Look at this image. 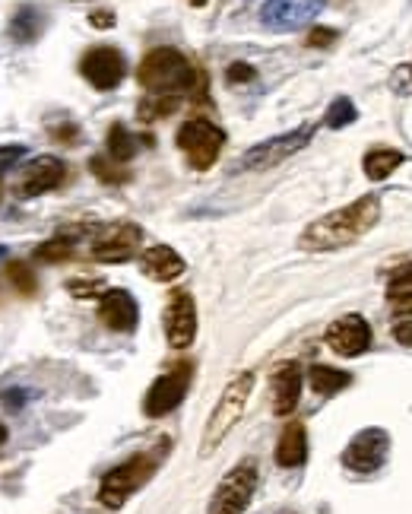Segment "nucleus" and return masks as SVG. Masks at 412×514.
Wrapping results in <instances>:
<instances>
[{"label": "nucleus", "mask_w": 412, "mask_h": 514, "mask_svg": "<svg viewBox=\"0 0 412 514\" xmlns=\"http://www.w3.org/2000/svg\"><path fill=\"white\" fill-rule=\"evenodd\" d=\"M381 219V197H359L355 204L340 207L333 213H324L321 219L298 235V248L308 254H324V251H340L346 245H355L365 232H371Z\"/></svg>", "instance_id": "f257e3e1"}, {"label": "nucleus", "mask_w": 412, "mask_h": 514, "mask_svg": "<svg viewBox=\"0 0 412 514\" xmlns=\"http://www.w3.org/2000/svg\"><path fill=\"white\" fill-rule=\"evenodd\" d=\"M137 80L149 96H191L203 83L197 67L178 48H153L137 67Z\"/></svg>", "instance_id": "f03ea898"}, {"label": "nucleus", "mask_w": 412, "mask_h": 514, "mask_svg": "<svg viewBox=\"0 0 412 514\" xmlns=\"http://www.w3.org/2000/svg\"><path fill=\"white\" fill-rule=\"evenodd\" d=\"M251 391H254V372H241L226 384V391H222L219 403L213 407L210 419H206V426H203L200 457H210L222 442H226V435L238 426V419L245 416Z\"/></svg>", "instance_id": "7ed1b4c3"}, {"label": "nucleus", "mask_w": 412, "mask_h": 514, "mask_svg": "<svg viewBox=\"0 0 412 514\" xmlns=\"http://www.w3.org/2000/svg\"><path fill=\"white\" fill-rule=\"evenodd\" d=\"M165 448L168 445H159L153 451H143V454H134L130 461H124L121 467L108 470L102 476V486H99V502L111 511H118L130 495L140 492L149 480H153V473L159 470L162 457H165Z\"/></svg>", "instance_id": "20e7f679"}, {"label": "nucleus", "mask_w": 412, "mask_h": 514, "mask_svg": "<svg viewBox=\"0 0 412 514\" xmlns=\"http://www.w3.org/2000/svg\"><path fill=\"white\" fill-rule=\"evenodd\" d=\"M175 143L197 172H206V169H213L222 146H226V131L206 118H191L178 127Z\"/></svg>", "instance_id": "39448f33"}, {"label": "nucleus", "mask_w": 412, "mask_h": 514, "mask_svg": "<svg viewBox=\"0 0 412 514\" xmlns=\"http://www.w3.org/2000/svg\"><path fill=\"white\" fill-rule=\"evenodd\" d=\"M314 137V124H302L295 127L289 134H279V137H270L264 143L251 146V150L241 156V162L235 165L238 172H264V169H273V165L286 162L289 156H295L298 150H305Z\"/></svg>", "instance_id": "423d86ee"}, {"label": "nucleus", "mask_w": 412, "mask_h": 514, "mask_svg": "<svg viewBox=\"0 0 412 514\" xmlns=\"http://www.w3.org/2000/svg\"><path fill=\"white\" fill-rule=\"evenodd\" d=\"M254 492H257V464L241 461L219 480L206 514H245Z\"/></svg>", "instance_id": "0eeeda50"}, {"label": "nucleus", "mask_w": 412, "mask_h": 514, "mask_svg": "<svg viewBox=\"0 0 412 514\" xmlns=\"http://www.w3.org/2000/svg\"><path fill=\"white\" fill-rule=\"evenodd\" d=\"M191 362H178L172 372H165L153 381V388L146 391L143 400V413L149 419H159L168 416L172 410L181 407V400L187 397V388H191Z\"/></svg>", "instance_id": "6e6552de"}, {"label": "nucleus", "mask_w": 412, "mask_h": 514, "mask_svg": "<svg viewBox=\"0 0 412 514\" xmlns=\"http://www.w3.org/2000/svg\"><path fill=\"white\" fill-rule=\"evenodd\" d=\"M143 245V229L134 223H115L105 226L96 238H92V261L102 264H124L130 261Z\"/></svg>", "instance_id": "1a4fd4ad"}, {"label": "nucleus", "mask_w": 412, "mask_h": 514, "mask_svg": "<svg viewBox=\"0 0 412 514\" xmlns=\"http://www.w3.org/2000/svg\"><path fill=\"white\" fill-rule=\"evenodd\" d=\"M197 337V305L194 296L184 289H175L165 305V340L172 350H187Z\"/></svg>", "instance_id": "9d476101"}, {"label": "nucleus", "mask_w": 412, "mask_h": 514, "mask_svg": "<svg viewBox=\"0 0 412 514\" xmlns=\"http://www.w3.org/2000/svg\"><path fill=\"white\" fill-rule=\"evenodd\" d=\"M67 178V162L58 156H35L26 169L20 172V181H16V197H42L54 188H61Z\"/></svg>", "instance_id": "9b49d317"}, {"label": "nucleus", "mask_w": 412, "mask_h": 514, "mask_svg": "<svg viewBox=\"0 0 412 514\" xmlns=\"http://www.w3.org/2000/svg\"><path fill=\"white\" fill-rule=\"evenodd\" d=\"M390 451V435L384 429H362L343 451V464L355 473H374L381 470Z\"/></svg>", "instance_id": "f8f14e48"}, {"label": "nucleus", "mask_w": 412, "mask_h": 514, "mask_svg": "<svg viewBox=\"0 0 412 514\" xmlns=\"http://www.w3.org/2000/svg\"><path fill=\"white\" fill-rule=\"evenodd\" d=\"M80 73L89 80V86H96V89H102V93H108V89H115L124 80L127 61H124V54L118 48L99 45V48H89L83 54Z\"/></svg>", "instance_id": "ddd939ff"}, {"label": "nucleus", "mask_w": 412, "mask_h": 514, "mask_svg": "<svg viewBox=\"0 0 412 514\" xmlns=\"http://www.w3.org/2000/svg\"><path fill=\"white\" fill-rule=\"evenodd\" d=\"M324 0H270L260 10V23L273 32H292L308 26L317 13H321Z\"/></svg>", "instance_id": "4468645a"}, {"label": "nucleus", "mask_w": 412, "mask_h": 514, "mask_svg": "<svg viewBox=\"0 0 412 514\" xmlns=\"http://www.w3.org/2000/svg\"><path fill=\"white\" fill-rule=\"evenodd\" d=\"M324 340L336 356H362L371 346V327L362 315H343L327 327Z\"/></svg>", "instance_id": "2eb2a0df"}, {"label": "nucleus", "mask_w": 412, "mask_h": 514, "mask_svg": "<svg viewBox=\"0 0 412 514\" xmlns=\"http://www.w3.org/2000/svg\"><path fill=\"white\" fill-rule=\"evenodd\" d=\"M99 321L115 334H130L140 321L137 299L127 289H108L99 299Z\"/></svg>", "instance_id": "dca6fc26"}, {"label": "nucleus", "mask_w": 412, "mask_h": 514, "mask_svg": "<svg viewBox=\"0 0 412 514\" xmlns=\"http://www.w3.org/2000/svg\"><path fill=\"white\" fill-rule=\"evenodd\" d=\"M140 270L156 283H172L184 273V257L168 245H153L140 254Z\"/></svg>", "instance_id": "f3484780"}, {"label": "nucleus", "mask_w": 412, "mask_h": 514, "mask_svg": "<svg viewBox=\"0 0 412 514\" xmlns=\"http://www.w3.org/2000/svg\"><path fill=\"white\" fill-rule=\"evenodd\" d=\"M298 397H302V369L295 362L279 365L273 375V413L289 416L298 407Z\"/></svg>", "instance_id": "a211bd4d"}, {"label": "nucleus", "mask_w": 412, "mask_h": 514, "mask_svg": "<svg viewBox=\"0 0 412 514\" xmlns=\"http://www.w3.org/2000/svg\"><path fill=\"white\" fill-rule=\"evenodd\" d=\"M308 461V435L302 422H289L279 435L276 445V464L279 467H302Z\"/></svg>", "instance_id": "6ab92c4d"}, {"label": "nucleus", "mask_w": 412, "mask_h": 514, "mask_svg": "<svg viewBox=\"0 0 412 514\" xmlns=\"http://www.w3.org/2000/svg\"><path fill=\"white\" fill-rule=\"evenodd\" d=\"M42 26H45L42 10H35L32 4H26V7H20V10L13 13V20H10V39L16 45H29V42H35L42 35Z\"/></svg>", "instance_id": "aec40b11"}, {"label": "nucleus", "mask_w": 412, "mask_h": 514, "mask_svg": "<svg viewBox=\"0 0 412 514\" xmlns=\"http://www.w3.org/2000/svg\"><path fill=\"white\" fill-rule=\"evenodd\" d=\"M387 299L397 315L412 318V264H403L397 273H393V280L387 286Z\"/></svg>", "instance_id": "412c9836"}, {"label": "nucleus", "mask_w": 412, "mask_h": 514, "mask_svg": "<svg viewBox=\"0 0 412 514\" xmlns=\"http://www.w3.org/2000/svg\"><path fill=\"white\" fill-rule=\"evenodd\" d=\"M311 388L317 394H324V397H333V394H340L343 388H349L352 384V375L343 372V369H333V365H311Z\"/></svg>", "instance_id": "4be33fe9"}, {"label": "nucleus", "mask_w": 412, "mask_h": 514, "mask_svg": "<svg viewBox=\"0 0 412 514\" xmlns=\"http://www.w3.org/2000/svg\"><path fill=\"white\" fill-rule=\"evenodd\" d=\"M403 165V153L400 150H371L368 156H365V162H362V169H365V175L371 178V181H384V178H390V172L393 169H400Z\"/></svg>", "instance_id": "5701e85b"}, {"label": "nucleus", "mask_w": 412, "mask_h": 514, "mask_svg": "<svg viewBox=\"0 0 412 514\" xmlns=\"http://www.w3.org/2000/svg\"><path fill=\"white\" fill-rule=\"evenodd\" d=\"M108 156L115 159V162H130L137 156V150H140V143H137V137L127 131L124 124H111L108 127Z\"/></svg>", "instance_id": "b1692460"}, {"label": "nucleus", "mask_w": 412, "mask_h": 514, "mask_svg": "<svg viewBox=\"0 0 412 514\" xmlns=\"http://www.w3.org/2000/svg\"><path fill=\"white\" fill-rule=\"evenodd\" d=\"M181 108V96H146L137 108V118L146 121V124H153L159 118H168V115H175Z\"/></svg>", "instance_id": "393cba45"}, {"label": "nucleus", "mask_w": 412, "mask_h": 514, "mask_svg": "<svg viewBox=\"0 0 412 514\" xmlns=\"http://www.w3.org/2000/svg\"><path fill=\"white\" fill-rule=\"evenodd\" d=\"M70 257H73V235H54L35 248V261H45V264L70 261Z\"/></svg>", "instance_id": "a878e982"}, {"label": "nucleus", "mask_w": 412, "mask_h": 514, "mask_svg": "<svg viewBox=\"0 0 412 514\" xmlns=\"http://www.w3.org/2000/svg\"><path fill=\"white\" fill-rule=\"evenodd\" d=\"M89 169L92 175H96L99 181H105V185H124V181L130 178V172L118 169V162L111 159V156H96L89 162Z\"/></svg>", "instance_id": "bb28decb"}, {"label": "nucleus", "mask_w": 412, "mask_h": 514, "mask_svg": "<svg viewBox=\"0 0 412 514\" xmlns=\"http://www.w3.org/2000/svg\"><path fill=\"white\" fill-rule=\"evenodd\" d=\"M7 280L13 283V289L20 296H32L35 292V270L26 261H10L7 264Z\"/></svg>", "instance_id": "cd10ccee"}, {"label": "nucleus", "mask_w": 412, "mask_h": 514, "mask_svg": "<svg viewBox=\"0 0 412 514\" xmlns=\"http://www.w3.org/2000/svg\"><path fill=\"white\" fill-rule=\"evenodd\" d=\"M355 118H359V112H355V105L349 99H336L330 108H327V115H324V124L333 127V131H340V127L352 124Z\"/></svg>", "instance_id": "c85d7f7f"}, {"label": "nucleus", "mask_w": 412, "mask_h": 514, "mask_svg": "<svg viewBox=\"0 0 412 514\" xmlns=\"http://www.w3.org/2000/svg\"><path fill=\"white\" fill-rule=\"evenodd\" d=\"M67 292L73 299H102L105 296V280H67Z\"/></svg>", "instance_id": "c756f323"}, {"label": "nucleus", "mask_w": 412, "mask_h": 514, "mask_svg": "<svg viewBox=\"0 0 412 514\" xmlns=\"http://www.w3.org/2000/svg\"><path fill=\"white\" fill-rule=\"evenodd\" d=\"M254 77H257L254 67H251V64H245V61L229 64V70H226V80H229V83H251Z\"/></svg>", "instance_id": "7c9ffc66"}, {"label": "nucleus", "mask_w": 412, "mask_h": 514, "mask_svg": "<svg viewBox=\"0 0 412 514\" xmlns=\"http://www.w3.org/2000/svg\"><path fill=\"white\" fill-rule=\"evenodd\" d=\"M26 156V146L20 143H13V146H0V172H7L10 165H16Z\"/></svg>", "instance_id": "2f4dec72"}, {"label": "nucleus", "mask_w": 412, "mask_h": 514, "mask_svg": "<svg viewBox=\"0 0 412 514\" xmlns=\"http://www.w3.org/2000/svg\"><path fill=\"white\" fill-rule=\"evenodd\" d=\"M336 42V32L333 29H311V35H308V45L311 48H327V45H333Z\"/></svg>", "instance_id": "473e14b6"}, {"label": "nucleus", "mask_w": 412, "mask_h": 514, "mask_svg": "<svg viewBox=\"0 0 412 514\" xmlns=\"http://www.w3.org/2000/svg\"><path fill=\"white\" fill-rule=\"evenodd\" d=\"M393 340L403 343V346H412V318H400L393 324Z\"/></svg>", "instance_id": "72a5a7b5"}, {"label": "nucleus", "mask_w": 412, "mask_h": 514, "mask_svg": "<svg viewBox=\"0 0 412 514\" xmlns=\"http://www.w3.org/2000/svg\"><path fill=\"white\" fill-rule=\"evenodd\" d=\"M89 23L96 26V29H111V26H115V13H111V10H96V13H89Z\"/></svg>", "instance_id": "f704fd0d"}, {"label": "nucleus", "mask_w": 412, "mask_h": 514, "mask_svg": "<svg viewBox=\"0 0 412 514\" xmlns=\"http://www.w3.org/2000/svg\"><path fill=\"white\" fill-rule=\"evenodd\" d=\"M51 137L54 140H64V143H77V124H64V127H51Z\"/></svg>", "instance_id": "c9c22d12"}, {"label": "nucleus", "mask_w": 412, "mask_h": 514, "mask_svg": "<svg viewBox=\"0 0 412 514\" xmlns=\"http://www.w3.org/2000/svg\"><path fill=\"white\" fill-rule=\"evenodd\" d=\"M4 442H7V426L0 422V445H4Z\"/></svg>", "instance_id": "e433bc0d"}, {"label": "nucleus", "mask_w": 412, "mask_h": 514, "mask_svg": "<svg viewBox=\"0 0 412 514\" xmlns=\"http://www.w3.org/2000/svg\"><path fill=\"white\" fill-rule=\"evenodd\" d=\"M0 200H4V172H0Z\"/></svg>", "instance_id": "4c0bfd02"}, {"label": "nucleus", "mask_w": 412, "mask_h": 514, "mask_svg": "<svg viewBox=\"0 0 412 514\" xmlns=\"http://www.w3.org/2000/svg\"><path fill=\"white\" fill-rule=\"evenodd\" d=\"M191 4H194V7H206V0H191Z\"/></svg>", "instance_id": "58836bf2"}]
</instances>
